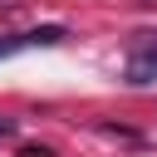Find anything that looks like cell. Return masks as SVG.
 Listing matches in <instances>:
<instances>
[{
  "mask_svg": "<svg viewBox=\"0 0 157 157\" xmlns=\"http://www.w3.org/2000/svg\"><path fill=\"white\" fill-rule=\"evenodd\" d=\"M123 78H128L132 88H152V83H157V44L132 49V54H128V64H123Z\"/></svg>",
  "mask_w": 157,
  "mask_h": 157,
  "instance_id": "7a4b0ae2",
  "label": "cell"
},
{
  "mask_svg": "<svg viewBox=\"0 0 157 157\" xmlns=\"http://www.w3.org/2000/svg\"><path fill=\"white\" fill-rule=\"evenodd\" d=\"M20 157H54V152H49V147H25Z\"/></svg>",
  "mask_w": 157,
  "mask_h": 157,
  "instance_id": "3957f363",
  "label": "cell"
},
{
  "mask_svg": "<svg viewBox=\"0 0 157 157\" xmlns=\"http://www.w3.org/2000/svg\"><path fill=\"white\" fill-rule=\"evenodd\" d=\"M64 39H69L64 25H39V29H29V34H10V39H0V59H10L15 49H49V44H64Z\"/></svg>",
  "mask_w": 157,
  "mask_h": 157,
  "instance_id": "6da1fadb",
  "label": "cell"
},
{
  "mask_svg": "<svg viewBox=\"0 0 157 157\" xmlns=\"http://www.w3.org/2000/svg\"><path fill=\"white\" fill-rule=\"evenodd\" d=\"M10 132H15V123H10V118H0V137H10Z\"/></svg>",
  "mask_w": 157,
  "mask_h": 157,
  "instance_id": "277c9868",
  "label": "cell"
}]
</instances>
